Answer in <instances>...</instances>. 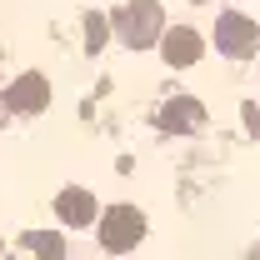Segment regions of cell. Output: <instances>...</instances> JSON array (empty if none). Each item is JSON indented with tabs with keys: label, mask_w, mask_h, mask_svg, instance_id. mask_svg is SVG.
Returning a JSON list of instances; mask_svg holds the SVG:
<instances>
[{
	"label": "cell",
	"mask_w": 260,
	"mask_h": 260,
	"mask_svg": "<svg viewBox=\"0 0 260 260\" xmlns=\"http://www.w3.org/2000/svg\"><path fill=\"white\" fill-rule=\"evenodd\" d=\"M220 40H225V50H230V55H250V50H255V30H250L245 20H235V15H230L225 25H220Z\"/></svg>",
	"instance_id": "obj_1"
},
{
	"label": "cell",
	"mask_w": 260,
	"mask_h": 260,
	"mask_svg": "<svg viewBox=\"0 0 260 260\" xmlns=\"http://www.w3.org/2000/svg\"><path fill=\"white\" fill-rule=\"evenodd\" d=\"M195 45H200V40H195V35H170V60H195Z\"/></svg>",
	"instance_id": "obj_2"
}]
</instances>
